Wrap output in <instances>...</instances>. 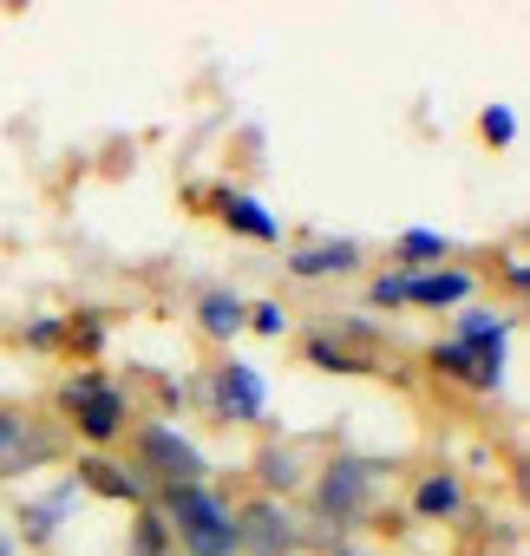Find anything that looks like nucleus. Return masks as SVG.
Returning <instances> with one entry per match:
<instances>
[{"label": "nucleus", "mask_w": 530, "mask_h": 556, "mask_svg": "<svg viewBox=\"0 0 530 556\" xmlns=\"http://www.w3.org/2000/svg\"><path fill=\"white\" fill-rule=\"evenodd\" d=\"M510 131H517V118H510V112H484V138H491V144H504Z\"/></svg>", "instance_id": "obj_19"}, {"label": "nucleus", "mask_w": 530, "mask_h": 556, "mask_svg": "<svg viewBox=\"0 0 530 556\" xmlns=\"http://www.w3.org/2000/svg\"><path fill=\"white\" fill-rule=\"evenodd\" d=\"M229 536H236V556H295L302 549V530L289 517L282 497H249L229 510Z\"/></svg>", "instance_id": "obj_3"}, {"label": "nucleus", "mask_w": 530, "mask_h": 556, "mask_svg": "<svg viewBox=\"0 0 530 556\" xmlns=\"http://www.w3.org/2000/svg\"><path fill=\"white\" fill-rule=\"evenodd\" d=\"M223 223L242 229V236H255V242H276V216H262L255 197H223Z\"/></svg>", "instance_id": "obj_14"}, {"label": "nucleus", "mask_w": 530, "mask_h": 556, "mask_svg": "<svg viewBox=\"0 0 530 556\" xmlns=\"http://www.w3.org/2000/svg\"><path fill=\"white\" fill-rule=\"evenodd\" d=\"M164 543H171V523H164L157 510H138V530H131V556H164Z\"/></svg>", "instance_id": "obj_16"}, {"label": "nucleus", "mask_w": 530, "mask_h": 556, "mask_svg": "<svg viewBox=\"0 0 530 556\" xmlns=\"http://www.w3.org/2000/svg\"><path fill=\"white\" fill-rule=\"evenodd\" d=\"M308 361H321V367H335V374H348V367H354V361H348V354H335L328 341H308Z\"/></svg>", "instance_id": "obj_20"}, {"label": "nucleus", "mask_w": 530, "mask_h": 556, "mask_svg": "<svg viewBox=\"0 0 530 556\" xmlns=\"http://www.w3.org/2000/svg\"><path fill=\"white\" fill-rule=\"evenodd\" d=\"M131 445H138V471H144V484H164V491H171V484H210V478H203V471H210L203 452H197L177 426L151 419V426H138Z\"/></svg>", "instance_id": "obj_2"}, {"label": "nucleus", "mask_w": 530, "mask_h": 556, "mask_svg": "<svg viewBox=\"0 0 530 556\" xmlns=\"http://www.w3.org/2000/svg\"><path fill=\"white\" fill-rule=\"evenodd\" d=\"M60 452V432H34L27 419H21V439H14V452L0 458V478H14V471H34V465H47Z\"/></svg>", "instance_id": "obj_10"}, {"label": "nucleus", "mask_w": 530, "mask_h": 556, "mask_svg": "<svg viewBox=\"0 0 530 556\" xmlns=\"http://www.w3.org/2000/svg\"><path fill=\"white\" fill-rule=\"evenodd\" d=\"M60 400H66L73 426H79L86 439H99V445H105V439H118V432H125V419H131V413H125V393H118V387H105L99 374L66 380V393H60Z\"/></svg>", "instance_id": "obj_4"}, {"label": "nucleus", "mask_w": 530, "mask_h": 556, "mask_svg": "<svg viewBox=\"0 0 530 556\" xmlns=\"http://www.w3.org/2000/svg\"><path fill=\"white\" fill-rule=\"evenodd\" d=\"M249 321H255V328H262V334H282V328H289V321H282V308H276V302H262V308H249Z\"/></svg>", "instance_id": "obj_18"}, {"label": "nucleus", "mask_w": 530, "mask_h": 556, "mask_svg": "<svg viewBox=\"0 0 530 556\" xmlns=\"http://www.w3.org/2000/svg\"><path fill=\"white\" fill-rule=\"evenodd\" d=\"M197 315H203V334H210V341H229V334H242V321H249V308H242L236 295H223V289H210V295L197 302Z\"/></svg>", "instance_id": "obj_11"}, {"label": "nucleus", "mask_w": 530, "mask_h": 556, "mask_svg": "<svg viewBox=\"0 0 530 556\" xmlns=\"http://www.w3.org/2000/svg\"><path fill=\"white\" fill-rule=\"evenodd\" d=\"M223 413L262 419V380H255L249 367H223Z\"/></svg>", "instance_id": "obj_12"}, {"label": "nucleus", "mask_w": 530, "mask_h": 556, "mask_svg": "<svg viewBox=\"0 0 530 556\" xmlns=\"http://www.w3.org/2000/svg\"><path fill=\"white\" fill-rule=\"evenodd\" d=\"M14 439H21V413H8V406H0V458L14 452Z\"/></svg>", "instance_id": "obj_21"}, {"label": "nucleus", "mask_w": 530, "mask_h": 556, "mask_svg": "<svg viewBox=\"0 0 530 556\" xmlns=\"http://www.w3.org/2000/svg\"><path fill=\"white\" fill-rule=\"evenodd\" d=\"M471 295V275L465 268H439V275H406L400 302H419V308H452Z\"/></svg>", "instance_id": "obj_7"}, {"label": "nucleus", "mask_w": 530, "mask_h": 556, "mask_svg": "<svg viewBox=\"0 0 530 556\" xmlns=\"http://www.w3.org/2000/svg\"><path fill=\"white\" fill-rule=\"evenodd\" d=\"M255 478H262V491L269 497H282V491H302L308 484V471H302V452L295 445H269L255 458Z\"/></svg>", "instance_id": "obj_8"}, {"label": "nucleus", "mask_w": 530, "mask_h": 556, "mask_svg": "<svg viewBox=\"0 0 530 556\" xmlns=\"http://www.w3.org/2000/svg\"><path fill=\"white\" fill-rule=\"evenodd\" d=\"M79 484H92L99 497H125V504L144 497V478H131V471L112 465V458H79Z\"/></svg>", "instance_id": "obj_9"}, {"label": "nucleus", "mask_w": 530, "mask_h": 556, "mask_svg": "<svg viewBox=\"0 0 530 556\" xmlns=\"http://www.w3.org/2000/svg\"><path fill=\"white\" fill-rule=\"evenodd\" d=\"M367 504H374V465L335 458V465L315 478V510H321L328 523H354V517H367Z\"/></svg>", "instance_id": "obj_5"}, {"label": "nucleus", "mask_w": 530, "mask_h": 556, "mask_svg": "<svg viewBox=\"0 0 530 556\" xmlns=\"http://www.w3.org/2000/svg\"><path fill=\"white\" fill-rule=\"evenodd\" d=\"M432 361H439L452 380H465V387H497V374H504V328H497L484 308H471V315L458 321V341H439Z\"/></svg>", "instance_id": "obj_1"}, {"label": "nucleus", "mask_w": 530, "mask_h": 556, "mask_svg": "<svg viewBox=\"0 0 530 556\" xmlns=\"http://www.w3.org/2000/svg\"><path fill=\"white\" fill-rule=\"evenodd\" d=\"M335 556H367V549H335Z\"/></svg>", "instance_id": "obj_22"}, {"label": "nucleus", "mask_w": 530, "mask_h": 556, "mask_svg": "<svg viewBox=\"0 0 530 556\" xmlns=\"http://www.w3.org/2000/svg\"><path fill=\"white\" fill-rule=\"evenodd\" d=\"M400 255H445V242H439V236H426V229H413V236L400 242Z\"/></svg>", "instance_id": "obj_17"}, {"label": "nucleus", "mask_w": 530, "mask_h": 556, "mask_svg": "<svg viewBox=\"0 0 530 556\" xmlns=\"http://www.w3.org/2000/svg\"><path fill=\"white\" fill-rule=\"evenodd\" d=\"M157 517H164L177 536H190V530H216V523H229V504H223L210 484H171Z\"/></svg>", "instance_id": "obj_6"}, {"label": "nucleus", "mask_w": 530, "mask_h": 556, "mask_svg": "<svg viewBox=\"0 0 530 556\" xmlns=\"http://www.w3.org/2000/svg\"><path fill=\"white\" fill-rule=\"evenodd\" d=\"M354 242H321V249H302V255H289V268L295 275H335V268H354Z\"/></svg>", "instance_id": "obj_15"}, {"label": "nucleus", "mask_w": 530, "mask_h": 556, "mask_svg": "<svg viewBox=\"0 0 530 556\" xmlns=\"http://www.w3.org/2000/svg\"><path fill=\"white\" fill-rule=\"evenodd\" d=\"M458 504H465V491H458V478H452V471L426 478V484H419V497H413V510H419V517H458Z\"/></svg>", "instance_id": "obj_13"}]
</instances>
